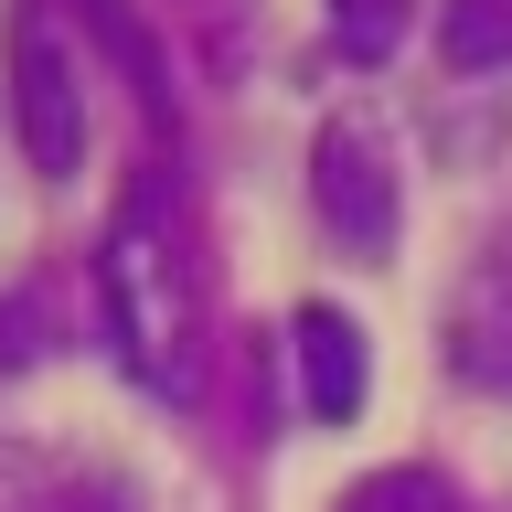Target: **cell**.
Listing matches in <instances>:
<instances>
[{"label": "cell", "mask_w": 512, "mask_h": 512, "mask_svg": "<svg viewBox=\"0 0 512 512\" xmlns=\"http://www.w3.org/2000/svg\"><path fill=\"white\" fill-rule=\"evenodd\" d=\"M310 203H320V224L342 235V256H363V267L395 256L406 192H395V150H384V128L363 118V107H342V118L310 139Z\"/></svg>", "instance_id": "obj_3"}, {"label": "cell", "mask_w": 512, "mask_h": 512, "mask_svg": "<svg viewBox=\"0 0 512 512\" xmlns=\"http://www.w3.org/2000/svg\"><path fill=\"white\" fill-rule=\"evenodd\" d=\"M438 54L459 75H502L512 64V0H438Z\"/></svg>", "instance_id": "obj_6"}, {"label": "cell", "mask_w": 512, "mask_h": 512, "mask_svg": "<svg viewBox=\"0 0 512 512\" xmlns=\"http://www.w3.org/2000/svg\"><path fill=\"white\" fill-rule=\"evenodd\" d=\"M96 310H107V342H118L128 384L192 406V384H203V299H192V256H182L171 203H160V171L118 203L107 246H96Z\"/></svg>", "instance_id": "obj_1"}, {"label": "cell", "mask_w": 512, "mask_h": 512, "mask_svg": "<svg viewBox=\"0 0 512 512\" xmlns=\"http://www.w3.org/2000/svg\"><path fill=\"white\" fill-rule=\"evenodd\" d=\"M331 512H459V491L438 470H374V480H352Z\"/></svg>", "instance_id": "obj_7"}, {"label": "cell", "mask_w": 512, "mask_h": 512, "mask_svg": "<svg viewBox=\"0 0 512 512\" xmlns=\"http://www.w3.org/2000/svg\"><path fill=\"white\" fill-rule=\"evenodd\" d=\"M11 118H22V150L43 182L86 171V43L64 32L54 0H22V22H11Z\"/></svg>", "instance_id": "obj_2"}, {"label": "cell", "mask_w": 512, "mask_h": 512, "mask_svg": "<svg viewBox=\"0 0 512 512\" xmlns=\"http://www.w3.org/2000/svg\"><path fill=\"white\" fill-rule=\"evenodd\" d=\"M448 374L480 395H512V224L448 288Z\"/></svg>", "instance_id": "obj_4"}, {"label": "cell", "mask_w": 512, "mask_h": 512, "mask_svg": "<svg viewBox=\"0 0 512 512\" xmlns=\"http://www.w3.org/2000/svg\"><path fill=\"white\" fill-rule=\"evenodd\" d=\"M331 43H342L352 64H384L406 43V0H331Z\"/></svg>", "instance_id": "obj_8"}, {"label": "cell", "mask_w": 512, "mask_h": 512, "mask_svg": "<svg viewBox=\"0 0 512 512\" xmlns=\"http://www.w3.org/2000/svg\"><path fill=\"white\" fill-rule=\"evenodd\" d=\"M288 331H299V406H310V427H352L363 395H374V342H363V320L331 310V299H310Z\"/></svg>", "instance_id": "obj_5"}]
</instances>
